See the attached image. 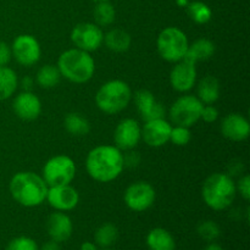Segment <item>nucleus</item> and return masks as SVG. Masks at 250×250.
Returning a JSON list of instances; mask_svg holds the SVG:
<instances>
[{"instance_id":"nucleus-11","label":"nucleus","mask_w":250,"mask_h":250,"mask_svg":"<svg viewBox=\"0 0 250 250\" xmlns=\"http://www.w3.org/2000/svg\"><path fill=\"white\" fill-rule=\"evenodd\" d=\"M12 58L21 66L31 67L38 63L42 56V48L38 39L32 34H20L11 45Z\"/></svg>"},{"instance_id":"nucleus-33","label":"nucleus","mask_w":250,"mask_h":250,"mask_svg":"<svg viewBox=\"0 0 250 250\" xmlns=\"http://www.w3.org/2000/svg\"><path fill=\"white\" fill-rule=\"evenodd\" d=\"M236 189L246 202H249L250 200V176L249 175H247L246 173V175H243L241 178H239L238 182L236 183Z\"/></svg>"},{"instance_id":"nucleus-25","label":"nucleus","mask_w":250,"mask_h":250,"mask_svg":"<svg viewBox=\"0 0 250 250\" xmlns=\"http://www.w3.org/2000/svg\"><path fill=\"white\" fill-rule=\"evenodd\" d=\"M63 127L73 137H84L90 132V122L80 112H70L66 115Z\"/></svg>"},{"instance_id":"nucleus-13","label":"nucleus","mask_w":250,"mask_h":250,"mask_svg":"<svg viewBox=\"0 0 250 250\" xmlns=\"http://www.w3.org/2000/svg\"><path fill=\"white\" fill-rule=\"evenodd\" d=\"M197 76V65L183 59L171 68L170 84L176 92L185 94L195 87Z\"/></svg>"},{"instance_id":"nucleus-7","label":"nucleus","mask_w":250,"mask_h":250,"mask_svg":"<svg viewBox=\"0 0 250 250\" xmlns=\"http://www.w3.org/2000/svg\"><path fill=\"white\" fill-rule=\"evenodd\" d=\"M204 104L197 95L185 93L178 97L168 110V121L175 126H183L190 128L200 120Z\"/></svg>"},{"instance_id":"nucleus-19","label":"nucleus","mask_w":250,"mask_h":250,"mask_svg":"<svg viewBox=\"0 0 250 250\" xmlns=\"http://www.w3.org/2000/svg\"><path fill=\"white\" fill-rule=\"evenodd\" d=\"M46 232L50 241L62 243L68 241L73 233V222L66 212L54 211L46 220Z\"/></svg>"},{"instance_id":"nucleus-12","label":"nucleus","mask_w":250,"mask_h":250,"mask_svg":"<svg viewBox=\"0 0 250 250\" xmlns=\"http://www.w3.org/2000/svg\"><path fill=\"white\" fill-rule=\"evenodd\" d=\"M142 141V126L137 120L124 119L114 131V143L121 151L132 150Z\"/></svg>"},{"instance_id":"nucleus-30","label":"nucleus","mask_w":250,"mask_h":250,"mask_svg":"<svg viewBox=\"0 0 250 250\" xmlns=\"http://www.w3.org/2000/svg\"><path fill=\"white\" fill-rule=\"evenodd\" d=\"M197 232L200 238L204 239L208 243L215 242L221 236V229H220V226L215 221H211V220L200 222L197 227Z\"/></svg>"},{"instance_id":"nucleus-31","label":"nucleus","mask_w":250,"mask_h":250,"mask_svg":"<svg viewBox=\"0 0 250 250\" xmlns=\"http://www.w3.org/2000/svg\"><path fill=\"white\" fill-rule=\"evenodd\" d=\"M192 139V132L188 127L172 126L170 134V142L177 146H186Z\"/></svg>"},{"instance_id":"nucleus-38","label":"nucleus","mask_w":250,"mask_h":250,"mask_svg":"<svg viewBox=\"0 0 250 250\" xmlns=\"http://www.w3.org/2000/svg\"><path fill=\"white\" fill-rule=\"evenodd\" d=\"M21 85L23 88V90H31L32 85H33V80L29 76H26V77L22 78Z\"/></svg>"},{"instance_id":"nucleus-8","label":"nucleus","mask_w":250,"mask_h":250,"mask_svg":"<svg viewBox=\"0 0 250 250\" xmlns=\"http://www.w3.org/2000/svg\"><path fill=\"white\" fill-rule=\"evenodd\" d=\"M77 167L70 156L59 154L49 159L43 166L42 177L48 187L71 185L76 177Z\"/></svg>"},{"instance_id":"nucleus-1","label":"nucleus","mask_w":250,"mask_h":250,"mask_svg":"<svg viewBox=\"0 0 250 250\" xmlns=\"http://www.w3.org/2000/svg\"><path fill=\"white\" fill-rule=\"evenodd\" d=\"M125 168L124 154L115 146L102 144L90 149L85 158V170L92 180L109 183L120 177Z\"/></svg>"},{"instance_id":"nucleus-22","label":"nucleus","mask_w":250,"mask_h":250,"mask_svg":"<svg viewBox=\"0 0 250 250\" xmlns=\"http://www.w3.org/2000/svg\"><path fill=\"white\" fill-rule=\"evenodd\" d=\"M146 247L149 250H176V242L167 229L155 227L146 234Z\"/></svg>"},{"instance_id":"nucleus-34","label":"nucleus","mask_w":250,"mask_h":250,"mask_svg":"<svg viewBox=\"0 0 250 250\" xmlns=\"http://www.w3.org/2000/svg\"><path fill=\"white\" fill-rule=\"evenodd\" d=\"M219 110L214 105H204L202 110V115H200V120H203L207 124H214L219 120Z\"/></svg>"},{"instance_id":"nucleus-14","label":"nucleus","mask_w":250,"mask_h":250,"mask_svg":"<svg viewBox=\"0 0 250 250\" xmlns=\"http://www.w3.org/2000/svg\"><path fill=\"white\" fill-rule=\"evenodd\" d=\"M172 124L163 117L146 121L142 127V139L150 148H161L170 142Z\"/></svg>"},{"instance_id":"nucleus-16","label":"nucleus","mask_w":250,"mask_h":250,"mask_svg":"<svg viewBox=\"0 0 250 250\" xmlns=\"http://www.w3.org/2000/svg\"><path fill=\"white\" fill-rule=\"evenodd\" d=\"M134 104L138 114L144 122L149 120L163 119L166 115V109L161 102H159L148 89H139L134 94Z\"/></svg>"},{"instance_id":"nucleus-32","label":"nucleus","mask_w":250,"mask_h":250,"mask_svg":"<svg viewBox=\"0 0 250 250\" xmlns=\"http://www.w3.org/2000/svg\"><path fill=\"white\" fill-rule=\"evenodd\" d=\"M6 250H39V247L34 239L26 236H20L9 242Z\"/></svg>"},{"instance_id":"nucleus-41","label":"nucleus","mask_w":250,"mask_h":250,"mask_svg":"<svg viewBox=\"0 0 250 250\" xmlns=\"http://www.w3.org/2000/svg\"><path fill=\"white\" fill-rule=\"evenodd\" d=\"M189 0H176V4L180 7H187V5L189 4Z\"/></svg>"},{"instance_id":"nucleus-2","label":"nucleus","mask_w":250,"mask_h":250,"mask_svg":"<svg viewBox=\"0 0 250 250\" xmlns=\"http://www.w3.org/2000/svg\"><path fill=\"white\" fill-rule=\"evenodd\" d=\"M48 185L42 175L32 171L15 173L9 183L12 199L24 208H36L43 204L48 194Z\"/></svg>"},{"instance_id":"nucleus-10","label":"nucleus","mask_w":250,"mask_h":250,"mask_svg":"<svg viewBox=\"0 0 250 250\" xmlns=\"http://www.w3.org/2000/svg\"><path fill=\"white\" fill-rule=\"evenodd\" d=\"M70 38L75 48L93 53L103 45L104 32L94 22H81L73 27Z\"/></svg>"},{"instance_id":"nucleus-3","label":"nucleus","mask_w":250,"mask_h":250,"mask_svg":"<svg viewBox=\"0 0 250 250\" xmlns=\"http://www.w3.org/2000/svg\"><path fill=\"white\" fill-rule=\"evenodd\" d=\"M61 77L75 84H84L89 82L95 73V61L90 53L72 48L62 51L58 59Z\"/></svg>"},{"instance_id":"nucleus-42","label":"nucleus","mask_w":250,"mask_h":250,"mask_svg":"<svg viewBox=\"0 0 250 250\" xmlns=\"http://www.w3.org/2000/svg\"><path fill=\"white\" fill-rule=\"evenodd\" d=\"M94 1H110V0H94Z\"/></svg>"},{"instance_id":"nucleus-23","label":"nucleus","mask_w":250,"mask_h":250,"mask_svg":"<svg viewBox=\"0 0 250 250\" xmlns=\"http://www.w3.org/2000/svg\"><path fill=\"white\" fill-rule=\"evenodd\" d=\"M103 44H105V46L114 53H125L131 48L132 37L125 29L114 28L104 34Z\"/></svg>"},{"instance_id":"nucleus-26","label":"nucleus","mask_w":250,"mask_h":250,"mask_svg":"<svg viewBox=\"0 0 250 250\" xmlns=\"http://www.w3.org/2000/svg\"><path fill=\"white\" fill-rule=\"evenodd\" d=\"M61 81V73L59 71L58 66L53 63H46L43 65L38 70L36 75L37 84L44 89H51L56 87Z\"/></svg>"},{"instance_id":"nucleus-39","label":"nucleus","mask_w":250,"mask_h":250,"mask_svg":"<svg viewBox=\"0 0 250 250\" xmlns=\"http://www.w3.org/2000/svg\"><path fill=\"white\" fill-rule=\"evenodd\" d=\"M81 250H98V247L93 242H83L81 244Z\"/></svg>"},{"instance_id":"nucleus-9","label":"nucleus","mask_w":250,"mask_h":250,"mask_svg":"<svg viewBox=\"0 0 250 250\" xmlns=\"http://www.w3.org/2000/svg\"><path fill=\"white\" fill-rule=\"evenodd\" d=\"M156 199V192L153 185L146 181H137L126 188L124 202L129 210L143 212L150 209Z\"/></svg>"},{"instance_id":"nucleus-17","label":"nucleus","mask_w":250,"mask_h":250,"mask_svg":"<svg viewBox=\"0 0 250 250\" xmlns=\"http://www.w3.org/2000/svg\"><path fill=\"white\" fill-rule=\"evenodd\" d=\"M12 110L19 119L23 121H34L42 112V102L33 92L23 90L14 98Z\"/></svg>"},{"instance_id":"nucleus-28","label":"nucleus","mask_w":250,"mask_h":250,"mask_svg":"<svg viewBox=\"0 0 250 250\" xmlns=\"http://www.w3.org/2000/svg\"><path fill=\"white\" fill-rule=\"evenodd\" d=\"M119 238V229L111 222H105L100 225L94 233V241L100 248H110L116 243Z\"/></svg>"},{"instance_id":"nucleus-5","label":"nucleus","mask_w":250,"mask_h":250,"mask_svg":"<svg viewBox=\"0 0 250 250\" xmlns=\"http://www.w3.org/2000/svg\"><path fill=\"white\" fill-rule=\"evenodd\" d=\"M132 89L122 80H110L100 85L95 94V105L106 115H116L127 109L131 103Z\"/></svg>"},{"instance_id":"nucleus-6","label":"nucleus","mask_w":250,"mask_h":250,"mask_svg":"<svg viewBox=\"0 0 250 250\" xmlns=\"http://www.w3.org/2000/svg\"><path fill=\"white\" fill-rule=\"evenodd\" d=\"M189 41L185 32L175 26L164 28L156 39V49L163 60L176 63L187 54Z\"/></svg>"},{"instance_id":"nucleus-37","label":"nucleus","mask_w":250,"mask_h":250,"mask_svg":"<svg viewBox=\"0 0 250 250\" xmlns=\"http://www.w3.org/2000/svg\"><path fill=\"white\" fill-rule=\"evenodd\" d=\"M39 250H61L60 246H59V243H56V242L54 241H49L46 242V243H44L43 246L39 248Z\"/></svg>"},{"instance_id":"nucleus-36","label":"nucleus","mask_w":250,"mask_h":250,"mask_svg":"<svg viewBox=\"0 0 250 250\" xmlns=\"http://www.w3.org/2000/svg\"><path fill=\"white\" fill-rule=\"evenodd\" d=\"M11 59V46L5 42H0V66H7Z\"/></svg>"},{"instance_id":"nucleus-4","label":"nucleus","mask_w":250,"mask_h":250,"mask_svg":"<svg viewBox=\"0 0 250 250\" xmlns=\"http://www.w3.org/2000/svg\"><path fill=\"white\" fill-rule=\"evenodd\" d=\"M236 195V182L229 173H211L203 183L202 198L205 205L214 211L229 209L233 204Z\"/></svg>"},{"instance_id":"nucleus-24","label":"nucleus","mask_w":250,"mask_h":250,"mask_svg":"<svg viewBox=\"0 0 250 250\" xmlns=\"http://www.w3.org/2000/svg\"><path fill=\"white\" fill-rule=\"evenodd\" d=\"M19 88V76L9 66H0V102L10 99Z\"/></svg>"},{"instance_id":"nucleus-18","label":"nucleus","mask_w":250,"mask_h":250,"mask_svg":"<svg viewBox=\"0 0 250 250\" xmlns=\"http://www.w3.org/2000/svg\"><path fill=\"white\" fill-rule=\"evenodd\" d=\"M221 134L232 142H243L250 134V124L246 116L238 112H232L222 119L220 125Z\"/></svg>"},{"instance_id":"nucleus-40","label":"nucleus","mask_w":250,"mask_h":250,"mask_svg":"<svg viewBox=\"0 0 250 250\" xmlns=\"http://www.w3.org/2000/svg\"><path fill=\"white\" fill-rule=\"evenodd\" d=\"M203 250H225L220 244L215 243V242H210L207 247H205Z\"/></svg>"},{"instance_id":"nucleus-15","label":"nucleus","mask_w":250,"mask_h":250,"mask_svg":"<svg viewBox=\"0 0 250 250\" xmlns=\"http://www.w3.org/2000/svg\"><path fill=\"white\" fill-rule=\"evenodd\" d=\"M46 202L55 211L67 212L75 209L80 203V193L71 185L49 187Z\"/></svg>"},{"instance_id":"nucleus-35","label":"nucleus","mask_w":250,"mask_h":250,"mask_svg":"<svg viewBox=\"0 0 250 250\" xmlns=\"http://www.w3.org/2000/svg\"><path fill=\"white\" fill-rule=\"evenodd\" d=\"M141 163V155L139 153L134 151L133 149L132 150H127L126 154H124V164L125 167H137Z\"/></svg>"},{"instance_id":"nucleus-43","label":"nucleus","mask_w":250,"mask_h":250,"mask_svg":"<svg viewBox=\"0 0 250 250\" xmlns=\"http://www.w3.org/2000/svg\"><path fill=\"white\" fill-rule=\"evenodd\" d=\"M102 250H112V249H110V248H103Z\"/></svg>"},{"instance_id":"nucleus-29","label":"nucleus","mask_w":250,"mask_h":250,"mask_svg":"<svg viewBox=\"0 0 250 250\" xmlns=\"http://www.w3.org/2000/svg\"><path fill=\"white\" fill-rule=\"evenodd\" d=\"M187 14L190 17L192 21H194L197 24H205L211 20L212 11L203 1H192L187 5Z\"/></svg>"},{"instance_id":"nucleus-27","label":"nucleus","mask_w":250,"mask_h":250,"mask_svg":"<svg viewBox=\"0 0 250 250\" xmlns=\"http://www.w3.org/2000/svg\"><path fill=\"white\" fill-rule=\"evenodd\" d=\"M94 23L99 27H107L114 23L116 19V10L110 1H98L93 9Z\"/></svg>"},{"instance_id":"nucleus-21","label":"nucleus","mask_w":250,"mask_h":250,"mask_svg":"<svg viewBox=\"0 0 250 250\" xmlns=\"http://www.w3.org/2000/svg\"><path fill=\"white\" fill-rule=\"evenodd\" d=\"M215 51H216V45L211 39L199 38L189 44L185 59L197 65L200 61H207L211 59Z\"/></svg>"},{"instance_id":"nucleus-20","label":"nucleus","mask_w":250,"mask_h":250,"mask_svg":"<svg viewBox=\"0 0 250 250\" xmlns=\"http://www.w3.org/2000/svg\"><path fill=\"white\" fill-rule=\"evenodd\" d=\"M197 97L204 105H212L219 100L221 94V84L219 78L207 75L197 83Z\"/></svg>"}]
</instances>
